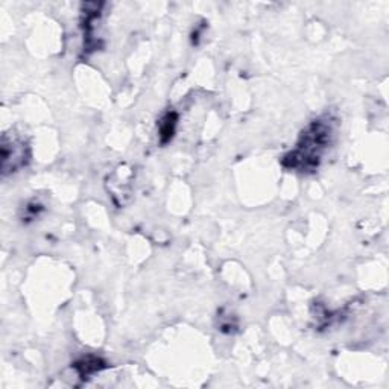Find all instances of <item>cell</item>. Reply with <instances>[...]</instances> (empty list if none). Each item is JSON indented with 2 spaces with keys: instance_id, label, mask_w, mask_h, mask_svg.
<instances>
[{
  "instance_id": "6da1fadb",
  "label": "cell",
  "mask_w": 389,
  "mask_h": 389,
  "mask_svg": "<svg viewBox=\"0 0 389 389\" xmlns=\"http://www.w3.org/2000/svg\"><path fill=\"white\" fill-rule=\"evenodd\" d=\"M330 129L321 122H315L303 134V145H298V149L292 152L286 160H291V168H307L318 165V158L321 156V149L325 148L327 134Z\"/></svg>"
},
{
  "instance_id": "7a4b0ae2",
  "label": "cell",
  "mask_w": 389,
  "mask_h": 389,
  "mask_svg": "<svg viewBox=\"0 0 389 389\" xmlns=\"http://www.w3.org/2000/svg\"><path fill=\"white\" fill-rule=\"evenodd\" d=\"M175 115H168L161 124V137L163 141H168L173 136V129H175Z\"/></svg>"
}]
</instances>
